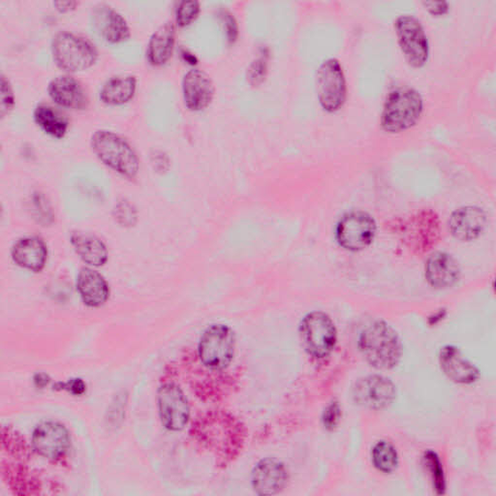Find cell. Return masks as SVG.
<instances>
[{
	"label": "cell",
	"mask_w": 496,
	"mask_h": 496,
	"mask_svg": "<svg viewBox=\"0 0 496 496\" xmlns=\"http://www.w3.org/2000/svg\"><path fill=\"white\" fill-rule=\"evenodd\" d=\"M357 348L376 369L390 371L401 360L403 348L398 332L384 321H374L361 332Z\"/></svg>",
	"instance_id": "6da1fadb"
},
{
	"label": "cell",
	"mask_w": 496,
	"mask_h": 496,
	"mask_svg": "<svg viewBox=\"0 0 496 496\" xmlns=\"http://www.w3.org/2000/svg\"><path fill=\"white\" fill-rule=\"evenodd\" d=\"M91 147L103 164L121 176L133 180L139 172V158L134 148L117 133L103 130L95 132Z\"/></svg>",
	"instance_id": "7a4b0ae2"
},
{
	"label": "cell",
	"mask_w": 496,
	"mask_h": 496,
	"mask_svg": "<svg viewBox=\"0 0 496 496\" xmlns=\"http://www.w3.org/2000/svg\"><path fill=\"white\" fill-rule=\"evenodd\" d=\"M423 110L419 91L409 87L398 88L387 97L380 122L386 132L399 133L416 124Z\"/></svg>",
	"instance_id": "3957f363"
},
{
	"label": "cell",
	"mask_w": 496,
	"mask_h": 496,
	"mask_svg": "<svg viewBox=\"0 0 496 496\" xmlns=\"http://www.w3.org/2000/svg\"><path fill=\"white\" fill-rule=\"evenodd\" d=\"M51 51L56 66L69 73L86 71L98 60L95 44L71 31L57 32L52 39Z\"/></svg>",
	"instance_id": "277c9868"
},
{
	"label": "cell",
	"mask_w": 496,
	"mask_h": 496,
	"mask_svg": "<svg viewBox=\"0 0 496 496\" xmlns=\"http://www.w3.org/2000/svg\"><path fill=\"white\" fill-rule=\"evenodd\" d=\"M298 333L303 348L316 360L325 359L336 349L337 327L323 311H314L307 315L299 324Z\"/></svg>",
	"instance_id": "5b68a950"
},
{
	"label": "cell",
	"mask_w": 496,
	"mask_h": 496,
	"mask_svg": "<svg viewBox=\"0 0 496 496\" xmlns=\"http://www.w3.org/2000/svg\"><path fill=\"white\" fill-rule=\"evenodd\" d=\"M377 233L374 216L356 210L343 214L337 223L334 236L340 248L350 252H359L373 245Z\"/></svg>",
	"instance_id": "8992f818"
},
{
	"label": "cell",
	"mask_w": 496,
	"mask_h": 496,
	"mask_svg": "<svg viewBox=\"0 0 496 496\" xmlns=\"http://www.w3.org/2000/svg\"><path fill=\"white\" fill-rule=\"evenodd\" d=\"M236 350V337L225 325H213L201 337L198 353L201 362L212 371H223L229 366Z\"/></svg>",
	"instance_id": "52a82bcc"
},
{
	"label": "cell",
	"mask_w": 496,
	"mask_h": 496,
	"mask_svg": "<svg viewBox=\"0 0 496 496\" xmlns=\"http://www.w3.org/2000/svg\"><path fill=\"white\" fill-rule=\"evenodd\" d=\"M316 90L320 105L326 112H338L343 107L348 97V85L339 60L328 59L319 66Z\"/></svg>",
	"instance_id": "ba28073f"
},
{
	"label": "cell",
	"mask_w": 496,
	"mask_h": 496,
	"mask_svg": "<svg viewBox=\"0 0 496 496\" xmlns=\"http://www.w3.org/2000/svg\"><path fill=\"white\" fill-rule=\"evenodd\" d=\"M395 29L407 62L413 67H423L429 60L430 44L421 21L413 16L403 15L397 19Z\"/></svg>",
	"instance_id": "9c48e42d"
},
{
	"label": "cell",
	"mask_w": 496,
	"mask_h": 496,
	"mask_svg": "<svg viewBox=\"0 0 496 496\" xmlns=\"http://www.w3.org/2000/svg\"><path fill=\"white\" fill-rule=\"evenodd\" d=\"M402 236L409 249L418 253L428 252L441 239L440 217L432 210H423L403 225Z\"/></svg>",
	"instance_id": "30bf717a"
},
{
	"label": "cell",
	"mask_w": 496,
	"mask_h": 496,
	"mask_svg": "<svg viewBox=\"0 0 496 496\" xmlns=\"http://www.w3.org/2000/svg\"><path fill=\"white\" fill-rule=\"evenodd\" d=\"M161 423L172 432L186 428L190 417L189 401L181 389L172 383L161 386L157 394Z\"/></svg>",
	"instance_id": "8fae6325"
},
{
	"label": "cell",
	"mask_w": 496,
	"mask_h": 496,
	"mask_svg": "<svg viewBox=\"0 0 496 496\" xmlns=\"http://www.w3.org/2000/svg\"><path fill=\"white\" fill-rule=\"evenodd\" d=\"M353 397L357 405L371 410H382L389 408L397 397V389L393 383L383 375H368L356 383Z\"/></svg>",
	"instance_id": "7c38bea8"
},
{
	"label": "cell",
	"mask_w": 496,
	"mask_h": 496,
	"mask_svg": "<svg viewBox=\"0 0 496 496\" xmlns=\"http://www.w3.org/2000/svg\"><path fill=\"white\" fill-rule=\"evenodd\" d=\"M31 443L34 451L41 457L59 460L71 448V435L63 425L45 422L34 430Z\"/></svg>",
	"instance_id": "4fadbf2b"
},
{
	"label": "cell",
	"mask_w": 496,
	"mask_h": 496,
	"mask_svg": "<svg viewBox=\"0 0 496 496\" xmlns=\"http://www.w3.org/2000/svg\"><path fill=\"white\" fill-rule=\"evenodd\" d=\"M90 24L97 36L110 44H120L130 38V28L117 10L99 4L91 11Z\"/></svg>",
	"instance_id": "5bb4252c"
},
{
	"label": "cell",
	"mask_w": 496,
	"mask_h": 496,
	"mask_svg": "<svg viewBox=\"0 0 496 496\" xmlns=\"http://www.w3.org/2000/svg\"><path fill=\"white\" fill-rule=\"evenodd\" d=\"M488 226V215L482 207L465 206L449 218V232L458 241L470 242L479 239Z\"/></svg>",
	"instance_id": "9a60e30c"
},
{
	"label": "cell",
	"mask_w": 496,
	"mask_h": 496,
	"mask_svg": "<svg viewBox=\"0 0 496 496\" xmlns=\"http://www.w3.org/2000/svg\"><path fill=\"white\" fill-rule=\"evenodd\" d=\"M184 105L192 112H201L209 107L214 97L212 78L200 69H190L181 82Z\"/></svg>",
	"instance_id": "2e32d148"
},
{
	"label": "cell",
	"mask_w": 496,
	"mask_h": 496,
	"mask_svg": "<svg viewBox=\"0 0 496 496\" xmlns=\"http://www.w3.org/2000/svg\"><path fill=\"white\" fill-rule=\"evenodd\" d=\"M438 362L443 374L456 384L472 385L480 379L479 368L455 345L443 346L438 354Z\"/></svg>",
	"instance_id": "e0dca14e"
},
{
	"label": "cell",
	"mask_w": 496,
	"mask_h": 496,
	"mask_svg": "<svg viewBox=\"0 0 496 496\" xmlns=\"http://www.w3.org/2000/svg\"><path fill=\"white\" fill-rule=\"evenodd\" d=\"M425 279L434 290H449L459 282L458 262L447 252L435 251L425 261Z\"/></svg>",
	"instance_id": "ac0fdd59"
},
{
	"label": "cell",
	"mask_w": 496,
	"mask_h": 496,
	"mask_svg": "<svg viewBox=\"0 0 496 496\" xmlns=\"http://www.w3.org/2000/svg\"><path fill=\"white\" fill-rule=\"evenodd\" d=\"M252 487L259 495L281 492L288 482V470L281 460L265 458L252 471Z\"/></svg>",
	"instance_id": "d6986e66"
},
{
	"label": "cell",
	"mask_w": 496,
	"mask_h": 496,
	"mask_svg": "<svg viewBox=\"0 0 496 496\" xmlns=\"http://www.w3.org/2000/svg\"><path fill=\"white\" fill-rule=\"evenodd\" d=\"M50 98L60 107L80 111L88 107L87 91L77 79L61 75L51 80L48 85Z\"/></svg>",
	"instance_id": "ffe728a7"
},
{
	"label": "cell",
	"mask_w": 496,
	"mask_h": 496,
	"mask_svg": "<svg viewBox=\"0 0 496 496\" xmlns=\"http://www.w3.org/2000/svg\"><path fill=\"white\" fill-rule=\"evenodd\" d=\"M13 258L18 266L26 270L41 272L47 262L48 249L38 237L19 240L13 248Z\"/></svg>",
	"instance_id": "44dd1931"
},
{
	"label": "cell",
	"mask_w": 496,
	"mask_h": 496,
	"mask_svg": "<svg viewBox=\"0 0 496 496\" xmlns=\"http://www.w3.org/2000/svg\"><path fill=\"white\" fill-rule=\"evenodd\" d=\"M77 290L84 304L89 307L105 305L110 297V288L105 279L97 271L88 268L80 272Z\"/></svg>",
	"instance_id": "7402d4cb"
},
{
	"label": "cell",
	"mask_w": 496,
	"mask_h": 496,
	"mask_svg": "<svg viewBox=\"0 0 496 496\" xmlns=\"http://www.w3.org/2000/svg\"><path fill=\"white\" fill-rule=\"evenodd\" d=\"M176 44V28L172 22L160 26L149 38L147 47V60L154 66L166 64L174 53Z\"/></svg>",
	"instance_id": "603a6c76"
},
{
	"label": "cell",
	"mask_w": 496,
	"mask_h": 496,
	"mask_svg": "<svg viewBox=\"0 0 496 496\" xmlns=\"http://www.w3.org/2000/svg\"><path fill=\"white\" fill-rule=\"evenodd\" d=\"M137 84L138 80L134 75L113 76L102 86L99 92L100 100L111 106L123 105L134 98Z\"/></svg>",
	"instance_id": "cb8c5ba5"
},
{
	"label": "cell",
	"mask_w": 496,
	"mask_h": 496,
	"mask_svg": "<svg viewBox=\"0 0 496 496\" xmlns=\"http://www.w3.org/2000/svg\"><path fill=\"white\" fill-rule=\"evenodd\" d=\"M71 244L77 255L89 266H103L108 260V250L100 239L95 235L75 232Z\"/></svg>",
	"instance_id": "d4e9b609"
},
{
	"label": "cell",
	"mask_w": 496,
	"mask_h": 496,
	"mask_svg": "<svg viewBox=\"0 0 496 496\" xmlns=\"http://www.w3.org/2000/svg\"><path fill=\"white\" fill-rule=\"evenodd\" d=\"M33 120L46 134L55 139H62L67 134L69 129L67 118L49 104H39L33 111Z\"/></svg>",
	"instance_id": "484cf974"
},
{
	"label": "cell",
	"mask_w": 496,
	"mask_h": 496,
	"mask_svg": "<svg viewBox=\"0 0 496 496\" xmlns=\"http://www.w3.org/2000/svg\"><path fill=\"white\" fill-rule=\"evenodd\" d=\"M374 467L385 475H391L399 465V456L396 447L389 441H378L372 450Z\"/></svg>",
	"instance_id": "4316f807"
},
{
	"label": "cell",
	"mask_w": 496,
	"mask_h": 496,
	"mask_svg": "<svg viewBox=\"0 0 496 496\" xmlns=\"http://www.w3.org/2000/svg\"><path fill=\"white\" fill-rule=\"evenodd\" d=\"M424 463L430 472L434 491L437 494H444L446 492V477L440 456L430 450L424 455Z\"/></svg>",
	"instance_id": "83f0119b"
},
{
	"label": "cell",
	"mask_w": 496,
	"mask_h": 496,
	"mask_svg": "<svg viewBox=\"0 0 496 496\" xmlns=\"http://www.w3.org/2000/svg\"><path fill=\"white\" fill-rule=\"evenodd\" d=\"M270 51L267 47H262L258 55L249 64L247 77L249 84L253 87L260 86L268 74Z\"/></svg>",
	"instance_id": "f1b7e54d"
},
{
	"label": "cell",
	"mask_w": 496,
	"mask_h": 496,
	"mask_svg": "<svg viewBox=\"0 0 496 496\" xmlns=\"http://www.w3.org/2000/svg\"><path fill=\"white\" fill-rule=\"evenodd\" d=\"M201 5L196 0H183L176 9V24L180 28L189 27L199 17Z\"/></svg>",
	"instance_id": "f546056e"
},
{
	"label": "cell",
	"mask_w": 496,
	"mask_h": 496,
	"mask_svg": "<svg viewBox=\"0 0 496 496\" xmlns=\"http://www.w3.org/2000/svg\"><path fill=\"white\" fill-rule=\"evenodd\" d=\"M113 215L114 221L123 227H132L138 221L136 207L132 203L125 199L114 205Z\"/></svg>",
	"instance_id": "4dcf8cb0"
},
{
	"label": "cell",
	"mask_w": 496,
	"mask_h": 496,
	"mask_svg": "<svg viewBox=\"0 0 496 496\" xmlns=\"http://www.w3.org/2000/svg\"><path fill=\"white\" fill-rule=\"evenodd\" d=\"M0 92H2V102H0V114L2 118H5L7 114L10 113L15 107V95L13 86L10 84V80L2 75V80H0Z\"/></svg>",
	"instance_id": "1f68e13d"
},
{
	"label": "cell",
	"mask_w": 496,
	"mask_h": 496,
	"mask_svg": "<svg viewBox=\"0 0 496 496\" xmlns=\"http://www.w3.org/2000/svg\"><path fill=\"white\" fill-rule=\"evenodd\" d=\"M32 205L34 212L37 213V216L40 219L41 223L49 224L53 222L52 206L44 194L40 192L34 193L32 196Z\"/></svg>",
	"instance_id": "d6a6232c"
},
{
	"label": "cell",
	"mask_w": 496,
	"mask_h": 496,
	"mask_svg": "<svg viewBox=\"0 0 496 496\" xmlns=\"http://www.w3.org/2000/svg\"><path fill=\"white\" fill-rule=\"evenodd\" d=\"M341 408L340 403L332 401L323 412L322 423L324 428L328 431H332L337 428L341 420Z\"/></svg>",
	"instance_id": "836d02e7"
},
{
	"label": "cell",
	"mask_w": 496,
	"mask_h": 496,
	"mask_svg": "<svg viewBox=\"0 0 496 496\" xmlns=\"http://www.w3.org/2000/svg\"><path fill=\"white\" fill-rule=\"evenodd\" d=\"M226 34L227 41L233 44L239 37V25L235 16L228 10H222L219 13Z\"/></svg>",
	"instance_id": "e575fe53"
},
{
	"label": "cell",
	"mask_w": 496,
	"mask_h": 496,
	"mask_svg": "<svg viewBox=\"0 0 496 496\" xmlns=\"http://www.w3.org/2000/svg\"><path fill=\"white\" fill-rule=\"evenodd\" d=\"M55 386H61L59 390H65L74 396L83 395L86 391V384L82 379H71L66 383H57Z\"/></svg>",
	"instance_id": "d590c367"
},
{
	"label": "cell",
	"mask_w": 496,
	"mask_h": 496,
	"mask_svg": "<svg viewBox=\"0 0 496 496\" xmlns=\"http://www.w3.org/2000/svg\"><path fill=\"white\" fill-rule=\"evenodd\" d=\"M152 164L159 172H165L170 167L169 156L163 151H156L152 156Z\"/></svg>",
	"instance_id": "8d00e7d4"
},
{
	"label": "cell",
	"mask_w": 496,
	"mask_h": 496,
	"mask_svg": "<svg viewBox=\"0 0 496 496\" xmlns=\"http://www.w3.org/2000/svg\"><path fill=\"white\" fill-rule=\"evenodd\" d=\"M425 10L433 16H443L448 13L449 4L445 2H426L423 3Z\"/></svg>",
	"instance_id": "74e56055"
},
{
	"label": "cell",
	"mask_w": 496,
	"mask_h": 496,
	"mask_svg": "<svg viewBox=\"0 0 496 496\" xmlns=\"http://www.w3.org/2000/svg\"><path fill=\"white\" fill-rule=\"evenodd\" d=\"M79 4L77 2H55L54 3V6L60 13H71V11L75 10Z\"/></svg>",
	"instance_id": "f35d334b"
},
{
	"label": "cell",
	"mask_w": 496,
	"mask_h": 496,
	"mask_svg": "<svg viewBox=\"0 0 496 496\" xmlns=\"http://www.w3.org/2000/svg\"><path fill=\"white\" fill-rule=\"evenodd\" d=\"M181 56L183 57L184 62L189 63L191 65H196L198 63V57H196L192 53L189 51L183 49L181 50Z\"/></svg>",
	"instance_id": "ab89813d"
},
{
	"label": "cell",
	"mask_w": 496,
	"mask_h": 496,
	"mask_svg": "<svg viewBox=\"0 0 496 496\" xmlns=\"http://www.w3.org/2000/svg\"><path fill=\"white\" fill-rule=\"evenodd\" d=\"M34 382H36L38 387H44L46 385H48V383H50V378L48 375L40 374H38L36 378H34Z\"/></svg>",
	"instance_id": "60d3db41"
}]
</instances>
